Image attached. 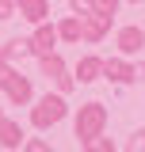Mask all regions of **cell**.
I'll use <instances>...</instances> for the list:
<instances>
[{
    "label": "cell",
    "mask_w": 145,
    "mask_h": 152,
    "mask_svg": "<svg viewBox=\"0 0 145 152\" xmlns=\"http://www.w3.org/2000/svg\"><path fill=\"white\" fill-rule=\"evenodd\" d=\"M99 126H103V107H99V103H92L88 110L80 114L76 133H80V137H95V133H99Z\"/></svg>",
    "instance_id": "obj_1"
},
{
    "label": "cell",
    "mask_w": 145,
    "mask_h": 152,
    "mask_svg": "<svg viewBox=\"0 0 145 152\" xmlns=\"http://www.w3.org/2000/svg\"><path fill=\"white\" fill-rule=\"evenodd\" d=\"M61 110H65V107H61V99H42V107L35 110V122H38V126H50V122L61 118Z\"/></svg>",
    "instance_id": "obj_2"
},
{
    "label": "cell",
    "mask_w": 145,
    "mask_h": 152,
    "mask_svg": "<svg viewBox=\"0 0 145 152\" xmlns=\"http://www.w3.org/2000/svg\"><path fill=\"white\" fill-rule=\"evenodd\" d=\"M118 46H122L126 53H138V50H141V46H145V34H141V31H138V27H126V31L118 34Z\"/></svg>",
    "instance_id": "obj_3"
},
{
    "label": "cell",
    "mask_w": 145,
    "mask_h": 152,
    "mask_svg": "<svg viewBox=\"0 0 145 152\" xmlns=\"http://www.w3.org/2000/svg\"><path fill=\"white\" fill-rule=\"evenodd\" d=\"M103 69H107V76H111V80H118V84H126V80L138 76L130 65H122V61H111V65H103Z\"/></svg>",
    "instance_id": "obj_4"
},
{
    "label": "cell",
    "mask_w": 145,
    "mask_h": 152,
    "mask_svg": "<svg viewBox=\"0 0 145 152\" xmlns=\"http://www.w3.org/2000/svg\"><path fill=\"white\" fill-rule=\"evenodd\" d=\"M103 31H107V12H99V15L88 23V34H92V38H99Z\"/></svg>",
    "instance_id": "obj_5"
},
{
    "label": "cell",
    "mask_w": 145,
    "mask_h": 152,
    "mask_svg": "<svg viewBox=\"0 0 145 152\" xmlns=\"http://www.w3.org/2000/svg\"><path fill=\"white\" fill-rule=\"evenodd\" d=\"M95 72H99V61H80V80H95Z\"/></svg>",
    "instance_id": "obj_6"
},
{
    "label": "cell",
    "mask_w": 145,
    "mask_h": 152,
    "mask_svg": "<svg viewBox=\"0 0 145 152\" xmlns=\"http://www.w3.org/2000/svg\"><path fill=\"white\" fill-rule=\"evenodd\" d=\"M0 141H4V145H19V129L16 126H4V129H0Z\"/></svg>",
    "instance_id": "obj_7"
},
{
    "label": "cell",
    "mask_w": 145,
    "mask_h": 152,
    "mask_svg": "<svg viewBox=\"0 0 145 152\" xmlns=\"http://www.w3.org/2000/svg\"><path fill=\"white\" fill-rule=\"evenodd\" d=\"M50 46H54V31H42L35 38V50H50Z\"/></svg>",
    "instance_id": "obj_8"
},
{
    "label": "cell",
    "mask_w": 145,
    "mask_h": 152,
    "mask_svg": "<svg viewBox=\"0 0 145 152\" xmlns=\"http://www.w3.org/2000/svg\"><path fill=\"white\" fill-rule=\"evenodd\" d=\"M23 12H27L31 19H38V15H42V0H27V4H23Z\"/></svg>",
    "instance_id": "obj_9"
},
{
    "label": "cell",
    "mask_w": 145,
    "mask_h": 152,
    "mask_svg": "<svg viewBox=\"0 0 145 152\" xmlns=\"http://www.w3.org/2000/svg\"><path fill=\"white\" fill-rule=\"evenodd\" d=\"M8 88H12V95H16V99H27V84H23V80H12Z\"/></svg>",
    "instance_id": "obj_10"
},
{
    "label": "cell",
    "mask_w": 145,
    "mask_h": 152,
    "mask_svg": "<svg viewBox=\"0 0 145 152\" xmlns=\"http://www.w3.org/2000/svg\"><path fill=\"white\" fill-rule=\"evenodd\" d=\"M61 34H65V38H76V34H80V27H76V23H65V27H61Z\"/></svg>",
    "instance_id": "obj_11"
},
{
    "label": "cell",
    "mask_w": 145,
    "mask_h": 152,
    "mask_svg": "<svg viewBox=\"0 0 145 152\" xmlns=\"http://www.w3.org/2000/svg\"><path fill=\"white\" fill-rule=\"evenodd\" d=\"M130 148H145V129L134 133V141H130Z\"/></svg>",
    "instance_id": "obj_12"
},
{
    "label": "cell",
    "mask_w": 145,
    "mask_h": 152,
    "mask_svg": "<svg viewBox=\"0 0 145 152\" xmlns=\"http://www.w3.org/2000/svg\"><path fill=\"white\" fill-rule=\"evenodd\" d=\"M72 8H76V12H88V8H92V0H72Z\"/></svg>",
    "instance_id": "obj_13"
},
{
    "label": "cell",
    "mask_w": 145,
    "mask_h": 152,
    "mask_svg": "<svg viewBox=\"0 0 145 152\" xmlns=\"http://www.w3.org/2000/svg\"><path fill=\"white\" fill-rule=\"evenodd\" d=\"M103 8H115V0H103Z\"/></svg>",
    "instance_id": "obj_14"
},
{
    "label": "cell",
    "mask_w": 145,
    "mask_h": 152,
    "mask_svg": "<svg viewBox=\"0 0 145 152\" xmlns=\"http://www.w3.org/2000/svg\"><path fill=\"white\" fill-rule=\"evenodd\" d=\"M134 4H141V0H134Z\"/></svg>",
    "instance_id": "obj_15"
}]
</instances>
